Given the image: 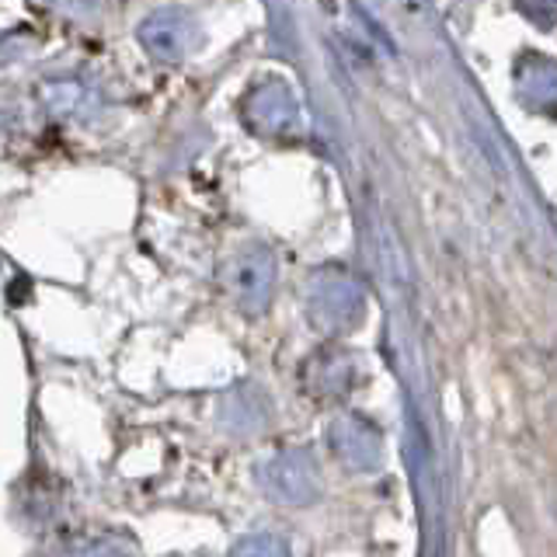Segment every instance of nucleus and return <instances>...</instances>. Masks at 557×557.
<instances>
[{
	"mask_svg": "<svg viewBox=\"0 0 557 557\" xmlns=\"http://www.w3.org/2000/svg\"><path fill=\"white\" fill-rule=\"evenodd\" d=\"M516 95L533 112H557V63L540 52H527L516 63Z\"/></svg>",
	"mask_w": 557,
	"mask_h": 557,
	"instance_id": "8",
	"label": "nucleus"
},
{
	"mask_svg": "<svg viewBox=\"0 0 557 557\" xmlns=\"http://www.w3.org/2000/svg\"><path fill=\"white\" fill-rule=\"evenodd\" d=\"M327 446L335 449V457L359 474H370L380 467L383 443L373 422H366L362 414H335L327 425Z\"/></svg>",
	"mask_w": 557,
	"mask_h": 557,
	"instance_id": "5",
	"label": "nucleus"
},
{
	"mask_svg": "<svg viewBox=\"0 0 557 557\" xmlns=\"http://www.w3.org/2000/svg\"><path fill=\"white\" fill-rule=\"evenodd\" d=\"M231 557H289V547H286V540L275 533H251L237 540Z\"/></svg>",
	"mask_w": 557,
	"mask_h": 557,
	"instance_id": "10",
	"label": "nucleus"
},
{
	"mask_svg": "<svg viewBox=\"0 0 557 557\" xmlns=\"http://www.w3.org/2000/svg\"><path fill=\"white\" fill-rule=\"evenodd\" d=\"M74 557H129V550H122V547L109 544V540H98V544H87V547H81Z\"/></svg>",
	"mask_w": 557,
	"mask_h": 557,
	"instance_id": "12",
	"label": "nucleus"
},
{
	"mask_svg": "<svg viewBox=\"0 0 557 557\" xmlns=\"http://www.w3.org/2000/svg\"><path fill=\"white\" fill-rule=\"evenodd\" d=\"M139 42L150 52L153 60H164V63H178L185 60L191 46H196V22L185 14V11H153L150 17H144L139 25Z\"/></svg>",
	"mask_w": 557,
	"mask_h": 557,
	"instance_id": "6",
	"label": "nucleus"
},
{
	"mask_svg": "<svg viewBox=\"0 0 557 557\" xmlns=\"http://www.w3.org/2000/svg\"><path fill=\"white\" fill-rule=\"evenodd\" d=\"M220 422L231 432H258L269 422V400L261 394L255 383H240L231 394H223L220 400Z\"/></svg>",
	"mask_w": 557,
	"mask_h": 557,
	"instance_id": "9",
	"label": "nucleus"
},
{
	"mask_svg": "<svg viewBox=\"0 0 557 557\" xmlns=\"http://www.w3.org/2000/svg\"><path fill=\"white\" fill-rule=\"evenodd\" d=\"M304 307H307V321L313 331L321 335H348L356 331L366 310V296L362 286L352 275L342 269H321L310 275L307 293H304Z\"/></svg>",
	"mask_w": 557,
	"mask_h": 557,
	"instance_id": "1",
	"label": "nucleus"
},
{
	"mask_svg": "<svg viewBox=\"0 0 557 557\" xmlns=\"http://www.w3.org/2000/svg\"><path fill=\"white\" fill-rule=\"evenodd\" d=\"M356 383V362L342 348H321L304 366V387L318 400H338L352 391Z\"/></svg>",
	"mask_w": 557,
	"mask_h": 557,
	"instance_id": "7",
	"label": "nucleus"
},
{
	"mask_svg": "<svg viewBox=\"0 0 557 557\" xmlns=\"http://www.w3.org/2000/svg\"><path fill=\"white\" fill-rule=\"evenodd\" d=\"M223 289L231 293L240 313L258 318L272 304L275 289V255L265 244H244L223 265Z\"/></svg>",
	"mask_w": 557,
	"mask_h": 557,
	"instance_id": "2",
	"label": "nucleus"
},
{
	"mask_svg": "<svg viewBox=\"0 0 557 557\" xmlns=\"http://www.w3.org/2000/svg\"><path fill=\"white\" fill-rule=\"evenodd\" d=\"M258 484L272 502L310 505L321 498V470L310 449H286L258 467Z\"/></svg>",
	"mask_w": 557,
	"mask_h": 557,
	"instance_id": "3",
	"label": "nucleus"
},
{
	"mask_svg": "<svg viewBox=\"0 0 557 557\" xmlns=\"http://www.w3.org/2000/svg\"><path fill=\"white\" fill-rule=\"evenodd\" d=\"M519 14L530 17L536 28H550L557 22V4H533L530 0V4H519Z\"/></svg>",
	"mask_w": 557,
	"mask_h": 557,
	"instance_id": "11",
	"label": "nucleus"
},
{
	"mask_svg": "<svg viewBox=\"0 0 557 557\" xmlns=\"http://www.w3.org/2000/svg\"><path fill=\"white\" fill-rule=\"evenodd\" d=\"M244 122L261 139H289L300 133V101L286 81H265L244 98Z\"/></svg>",
	"mask_w": 557,
	"mask_h": 557,
	"instance_id": "4",
	"label": "nucleus"
}]
</instances>
